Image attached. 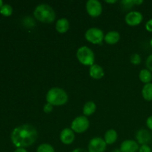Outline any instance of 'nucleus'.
Here are the masks:
<instances>
[{
    "mask_svg": "<svg viewBox=\"0 0 152 152\" xmlns=\"http://www.w3.org/2000/svg\"><path fill=\"white\" fill-rule=\"evenodd\" d=\"M112 152H122V151H120V149H118V148H115V149L113 150Z\"/></svg>",
    "mask_w": 152,
    "mask_h": 152,
    "instance_id": "33",
    "label": "nucleus"
},
{
    "mask_svg": "<svg viewBox=\"0 0 152 152\" xmlns=\"http://www.w3.org/2000/svg\"><path fill=\"white\" fill-rule=\"evenodd\" d=\"M106 142L100 137L91 139L88 144V152H104L106 149Z\"/></svg>",
    "mask_w": 152,
    "mask_h": 152,
    "instance_id": "8",
    "label": "nucleus"
},
{
    "mask_svg": "<svg viewBox=\"0 0 152 152\" xmlns=\"http://www.w3.org/2000/svg\"><path fill=\"white\" fill-rule=\"evenodd\" d=\"M130 62H132L133 65H139L141 62V57L138 53H134L130 57Z\"/></svg>",
    "mask_w": 152,
    "mask_h": 152,
    "instance_id": "22",
    "label": "nucleus"
},
{
    "mask_svg": "<svg viewBox=\"0 0 152 152\" xmlns=\"http://www.w3.org/2000/svg\"><path fill=\"white\" fill-rule=\"evenodd\" d=\"M77 58L79 62L84 65L91 66L94 64V53L87 46H82L77 50Z\"/></svg>",
    "mask_w": 152,
    "mask_h": 152,
    "instance_id": "4",
    "label": "nucleus"
},
{
    "mask_svg": "<svg viewBox=\"0 0 152 152\" xmlns=\"http://www.w3.org/2000/svg\"><path fill=\"white\" fill-rule=\"evenodd\" d=\"M146 66L148 68V70H149L150 71H152V54L150 55L146 59Z\"/></svg>",
    "mask_w": 152,
    "mask_h": 152,
    "instance_id": "25",
    "label": "nucleus"
},
{
    "mask_svg": "<svg viewBox=\"0 0 152 152\" xmlns=\"http://www.w3.org/2000/svg\"><path fill=\"white\" fill-rule=\"evenodd\" d=\"M37 152H55L54 148L51 145L48 143H43L39 145L37 150Z\"/></svg>",
    "mask_w": 152,
    "mask_h": 152,
    "instance_id": "20",
    "label": "nucleus"
},
{
    "mask_svg": "<svg viewBox=\"0 0 152 152\" xmlns=\"http://www.w3.org/2000/svg\"><path fill=\"white\" fill-rule=\"evenodd\" d=\"M126 22L130 26H137L142 21V15L140 12L132 11L127 13L125 18Z\"/></svg>",
    "mask_w": 152,
    "mask_h": 152,
    "instance_id": "9",
    "label": "nucleus"
},
{
    "mask_svg": "<svg viewBox=\"0 0 152 152\" xmlns=\"http://www.w3.org/2000/svg\"><path fill=\"white\" fill-rule=\"evenodd\" d=\"M86 10L91 16L97 17L102 13V4L97 0H88L86 2Z\"/></svg>",
    "mask_w": 152,
    "mask_h": 152,
    "instance_id": "7",
    "label": "nucleus"
},
{
    "mask_svg": "<svg viewBox=\"0 0 152 152\" xmlns=\"http://www.w3.org/2000/svg\"><path fill=\"white\" fill-rule=\"evenodd\" d=\"M38 138V132L34 126L29 124L22 125L14 129L11 134V140L17 148L31 146Z\"/></svg>",
    "mask_w": 152,
    "mask_h": 152,
    "instance_id": "1",
    "label": "nucleus"
},
{
    "mask_svg": "<svg viewBox=\"0 0 152 152\" xmlns=\"http://www.w3.org/2000/svg\"><path fill=\"white\" fill-rule=\"evenodd\" d=\"M85 37L87 41L94 45L100 44L104 39L103 31L98 28H91L86 32Z\"/></svg>",
    "mask_w": 152,
    "mask_h": 152,
    "instance_id": "5",
    "label": "nucleus"
},
{
    "mask_svg": "<svg viewBox=\"0 0 152 152\" xmlns=\"http://www.w3.org/2000/svg\"><path fill=\"white\" fill-rule=\"evenodd\" d=\"M2 6H3V2L1 0H0V9L1 8V7H2Z\"/></svg>",
    "mask_w": 152,
    "mask_h": 152,
    "instance_id": "34",
    "label": "nucleus"
},
{
    "mask_svg": "<svg viewBox=\"0 0 152 152\" xmlns=\"http://www.w3.org/2000/svg\"><path fill=\"white\" fill-rule=\"evenodd\" d=\"M70 23L69 21L65 18H61L56 22V30L57 32L60 34L66 33L69 30Z\"/></svg>",
    "mask_w": 152,
    "mask_h": 152,
    "instance_id": "14",
    "label": "nucleus"
},
{
    "mask_svg": "<svg viewBox=\"0 0 152 152\" xmlns=\"http://www.w3.org/2000/svg\"><path fill=\"white\" fill-rule=\"evenodd\" d=\"M117 137H118L117 132L114 129H109V130L105 132L104 140L106 142V144L111 145V144H114L117 141Z\"/></svg>",
    "mask_w": 152,
    "mask_h": 152,
    "instance_id": "16",
    "label": "nucleus"
},
{
    "mask_svg": "<svg viewBox=\"0 0 152 152\" xmlns=\"http://www.w3.org/2000/svg\"><path fill=\"white\" fill-rule=\"evenodd\" d=\"M46 100L48 103L52 105H63L68 102V94L60 88H52L48 91L46 94Z\"/></svg>",
    "mask_w": 152,
    "mask_h": 152,
    "instance_id": "3",
    "label": "nucleus"
},
{
    "mask_svg": "<svg viewBox=\"0 0 152 152\" xmlns=\"http://www.w3.org/2000/svg\"><path fill=\"white\" fill-rule=\"evenodd\" d=\"M96 104L93 101H88L83 106V112L85 116H91L96 111Z\"/></svg>",
    "mask_w": 152,
    "mask_h": 152,
    "instance_id": "17",
    "label": "nucleus"
},
{
    "mask_svg": "<svg viewBox=\"0 0 152 152\" xmlns=\"http://www.w3.org/2000/svg\"><path fill=\"white\" fill-rule=\"evenodd\" d=\"M105 2L106 3H110V4H114V3H116L117 2V1L116 0H113V1H108V0H105Z\"/></svg>",
    "mask_w": 152,
    "mask_h": 152,
    "instance_id": "32",
    "label": "nucleus"
},
{
    "mask_svg": "<svg viewBox=\"0 0 152 152\" xmlns=\"http://www.w3.org/2000/svg\"><path fill=\"white\" fill-rule=\"evenodd\" d=\"M89 74L91 77L95 80H100L105 75L104 73L103 68L100 66V65H97V64H94L91 66H90V69H89Z\"/></svg>",
    "mask_w": 152,
    "mask_h": 152,
    "instance_id": "13",
    "label": "nucleus"
},
{
    "mask_svg": "<svg viewBox=\"0 0 152 152\" xmlns=\"http://www.w3.org/2000/svg\"><path fill=\"white\" fill-rule=\"evenodd\" d=\"M0 13L4 16H9L13 13V8H12V7L10 4H3L1 8L0 9Z\"/></svg>",
    "mask_w": 152,
    "mask_h": 152,
    "instance_id": "21",
    "label": "nucleus"
},
{
    "mask_svg": "<svg viewBox=\"0 0 152 152\" xmlns=\"http://www.w3.org/2000/svg\"><path fill=\"white\" fill-rule=\"evenodd\" d=\"M145 28L148 32H152V19L148 20L145 24Z\"/></svg>",
    "mask_w": 152,
    "mask_h": 152,
    "instance_id": "27",
    "label": "nucleus"
},
{
    "mask_svg": "<svg viewBox=\"0 0 152 152\" xmlns=\"http://www.w3.org/2000/svg\"><path fill=\"white\" fill-rule=\"evenodd\" d=\"M133 2L134 4H137V5H139V4H142L143 1H142V0H133Z\"/></svg>",
    "mask_w": 152,
    "mask_h": 152,
    "instance_id": "30",
    "label": "nucleus"
},
{
    "mask_svg": "<svg viewBox=\"0 0 152 152\" xmlns=\"http://www.w3.org/2000/svg\"><path fill=\"white\" fill-rule=\"evenodd\" d=\"M53 109V105H52L50 103H46L45 105H44V108H43V110H44V112L46 113V114H50V113L52 112Z\"/></svg>",
    "mask_w": 152,
    "mask_h": 152,
    "instance_id": "24",
    "label": "nucleus"
},
{
    "mask_svg": "<svg viewBox=\"0 0 152 152\" xmlns=\"http://www.w3.org/2000/svg\"><path fill=\"white\" fill-rule=\"evenodd\" d=\"M139 152H151V148L148 145H142L139 148Z\"/></svg>",
    "mask_w": 152,
    "mask_h": 152,
    "instance_id": "26",
    "label": "nucleus"
},
{
    "mask_svg": "<svg viewBox=\"0 0 152 152\" xmlns=\"http://www.w3.org/2000/svg\"><path fill=\"white\" fill-rule=\"evenodd\" d=\"M150 44H151V46L152 47V39H151V41H150Z\"/></svg>",
    "mask_w": 152,
    "mask_h": 152,
    "instance_id": "35",
    "label": "nucleus"
},
{
    "mask_svg": "<svg viewBox=\"0 0 152 152\" xmlns=\"http://www.w3.org/2000/svg\"><path fill=\"white\" fill-rule=\"evenodd\" d=\"M146 125L147 127L150 129V130L152 131V116L148 117L146 120Z\"/></svg>",
    "mask_w": 152,
    "mask_h": 152,
    "instance_id": "28",
    "label": "nucleus"
},
{
    "mask_svg": "<svg viewBox=\"0 0 152 152\" xmlns=\"http://www.w3.org/2000/svg\"><path fill=\"white\" fill-rule=\"evenodd\" d=\"M71 152H88V151H86V150L83 149V148H76V149L73 150Z\"/></svg>",
    "mask_w": 152,
    "mask_h": 152,
    "instance_id": "29",
    "label": "nucleus"
},
{
    "mask_svg": "<svg viewBox=\"0 0 152 152\" xmlns=\"http://www.w3.org/2000/svg\"><path fill=\"white\" fill-rule=\"evenodd\" d=\"M89 128V120L86 116H79L71 123V129L76 133L81 134L86 132Z\"/></svg>",
    "mask_w": 152,
    "mask_h": 152,
    "instance_id": "6",
    "label": "nucleus"
},
{
    "mask_svg": "<svg viewBox=\"0 0 152 152\" xmlns=\"http://www.w3.org/2000/svg\"><path fill=\"white\" fill-rule=\"evenodd\" d=\"M75 139L74 132L71 129H64L60 133V140L65 145H70L72 143Z\"/></svg>",
    "mask_w": 152,
    "mask_h": 152,
    "instance_id": "11",
    "label": "nucleus"
},
{
    "mask_svg": "<svg viewBox=\"0 0 152 152\" xmlns=\"http://www.w3.org/2000/svg\"><path fill=\"white\" fill-rule=\"evenodd\" d=\"M139 78L142 83H145V84L150 83L152 80L151 72L148 69L141 70L139 74Z\"/></svg>",
    "mask_w": 152,
    "mask_h": 152,
    "instance_id": "18",
    "label": "nucleus"
},
{
    "mask_svg": "<svg viewBox=\"0 0 152 152\" xmlns=\"http://www.w3.org/2000/svg\"><path fill=\"white\" fill-rule=\"evenodd\" d=\"M142 95L146 101H152V83H148L143 86Z\"/></svg>",
    "mask_w": 152,
    "mask_h": 152,
    "instance_id": "19",
    "label": "nucleus"
},
{
    "mask_svg": "<svg viewBox=\"0 0 152 152\" xmlns=\"http://www.w3.org/2000/svg\"><path fill=\"white\" fill-rule=\"evenodd\" d=\"M133 4V0H123V1H121V5L122 7H124V10H129V9L132 8Z\"/></svg>",
    "mask_w": 152,
    "mask_h": 152,
    "instance_id": "23",
    "label": "nucleus"
},
{
    "mask_svg": "<svg viewBox=\"0 0 152 152\" xmlns=\"http://www.w3.org/2000/svg\"><path fill=\"white\" fill-rule=\"evenodd\" d=\"M137 140L138 143L142 145H147L151 140V135L150 132L146 129H140L137 132Z\"/></svg>",
    "mask_w": 152,
    "mask_h": 152,
    "instance_id": "12",
    "label": "nucleus"
},
{
    "mask_svg": "<svg viewBox=\"0 0 152 152\" xmlns=\"http://www.w3.org/2000/svg\"><path fill=\"white\" fill-rule=\"evenodd\" d=\"M34 16L37 20L43 23H52L56 19L53 9L47 4H40L37 6L34 11Z\"/></svg>",
    "mask_w": 152,
    "mask_h": 152,
    "instance_id": "2",
    "label": "nucleus"
},
{
    "mask_svg": "<svg viewBox=\"0 0 152 152\" xmlns=\"http://www.w3.org/2000/svg\"><path fill=\"white\" fill-rule=\"evenodd\" d=\"M120 35L117 31H110L105 35L104 40L107 44L114 45L120 41Z\"/></svg>",
    "mask_w": 152,
    "mask_h": 152,
    "instance_id": "15",
    "label": "nucleus"
},
{
    "mask_svg": "<svg viewBox=\"0 0 152 152\" xmlns=\"http://www.w3.org/2000/svg\"><path fill=\"white\" fill-rule=\"evenodd\" d=\"M138 142L132 140H126L120 145V151L122 152H137L139 151Z\"/></svg>",
    "mask_w": 152,
    "mask_h": 152,
    "instance_id": "10",
    "label": "nucleus"
},
{
    "mask_svg": "<svg viewBox=\"0 0 152 152\" xmlns=\"http://www.w3.org/2000/svg\"><path fill=\"white\" fill-rule=\"evenodd\" d=\"M14 152H28L26 149H25L24 148H18L15 150Z\"/></svg>",
    "mask_w": 152,
    "mask_h": 152,
    "instance_id": "31",
    "label": "nucleus"
}]
</instances>
